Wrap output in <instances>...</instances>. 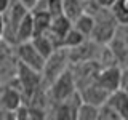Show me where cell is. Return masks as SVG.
<instances>
[{
    "instance_id": "1",
    "label": "cell",
    "mask_w": 128,
    "mask_h": 120,
    "mask_svg": "<svg viewBox=\"0 0 128 120\" xmlns=\"http://www.w3.org/2000/svg\"><path fill=\"white\" fill-rule=\"evenodd\" d=\"M70 67L69 62V56H67V48H56V50L51 53L48 58L45 59V64H43L42 69V83L48 88L53 80L58 77L61 72H64L66 69Z\"/></svg>"
},
{
    "instance_id": "2",
    "label": "cell",
    "mask_w": 128,
    "mask_h": 120,
    "mask_svg": "<svg viewBox=\"0 0 128 120\" xmlns=\"http://www.w3.org/2000/svg\"><path fill=\"white\" fill-rule=\"evenodd\" d=\"M46 90H48V96H50L51 102H59V101H64L66 98H69V96L77 90L75 78H74V74H72L70 67L66 69L64 72H61V74L48 85Z\"/></svg>"
},
{
    "instance_id": "3",
    "label": "cell",
    "mask_w": 128,
    "mask_h": 120,
    "mask_svg": "<svg viewBox=\"0 0 128 120\" xmlns=\"http://www.w3.org/2000/svg\"><path fill=\"white\" fill-rule=\"evenodd\" d=\"M27 11H30V10H27L18 0L11 2L10 8L3 13V34H2L3 42L14 45V32L18 29V24L21 22V19L26 16Z\"/></svg>"
},
{
    "instance_id": "4",
    "label": "cell",
    "mask_w": 128,
    "mask_h": 120,
    "mask_svg": "<svg viewBox=\"0 0 128 120\" xmlns=\"http://www.w3.org/2000/svg\"><path fill=\"white\" fill-rule=\"evenodd\" d=\"M19 61L14 53V45L2 40L0 43V85L8 83L16 77Z\"/></svg>"
},
{
    "instance_id": "5",
    "label": "cell",
    "mask_w": 128,
    "mask_h": 120,
    "mask_svg": "<svg viewBox=\"0 0 128 120\" xmlns=\"http://www.w3.org/2000/svg\"><path fill=\"white\" fill-rule=\"evenodd\" d=\"M14 53H16V58H18V61L21 64L30 67V69H34V70L42 72L43 64H45V58L37 51V48L32 45L30 40L16 43L14 45Z\"/></svg>"
},
{
    "instance_id": "6",
    "label": "cell",
    "mask_w": 128,
    "mask_h": 120,
    "mask_svg": "<svg viewBox=\"0 0 128 120\" xmlns=\"http://www.w3.org/2000/svg\"><path fill=\"white\" fill-rule=\"evenodd\" d=\"M125 67L118 66V64H109V66H102L99 67L98 74H96L94 82L98 83L99 86H102L107 93L120 88V83H122V74Z\"/></svg>"
},
{
    "instance_id": "7",
    "label": "cell",
    "mask_w": 128,
    "mask_h": 120,
    "mask_svg": "<svg viewBox=\"0 0 128 120\" xmlns=\"http://www.w3.org/2000/svg\"><path fill=\"white\" fill-rule=\"evenodd\" d=\"M104 102L117 112L122 120L128 118V93H126V90L117 88V90L110 91Z\"/></svg>"
},
{
    "instance_id": "8",
    "label": "cell",
    "mask_w": 128,
    "mask_h": 120,
    "mask_svg": "<svg viewBox=\"0 0 128 120\" xmlns=\"http://www.w3.org/2000/svg\"><path fill=\"white\" fill-rule=\"evenodd\" d=\"M77 91L80 93L82 101L90 102V104H94V106H101V104H104V101H106V98H107V94H109L102 86H99L96 82L88 83V85L78 88Z\"/></svg>"
},
{
    "instance_id": "9",
    "label": "cell",
    "mask_w": 128,
    "mask_h": 120,
    "mask_svg": "<svg viewBox=\"0 0 128 120\" xmlns=\"http://www.w3.org/2000/svg\"><path fill=\"white\" fill-rule=\"evenodd\" d=\"M34 37V24H32V14L30 11H27L26 16L21 19V22L18 24V29L14 32V45L21 42H27Z\"/></svg>"
},
{
    "instance_id": "10",
    "label": "cell",
    "mask_w": 128,
    "mask_h": 120,
    "mask_svg": "<svg viewBox=\"0 0 128 120\" xmlns=\"http://www.w3.org/2000/svg\"><path fill=\"white\" fill-rule=\"evenodd\" d=\"M30 42H32V45L37 48V51H38V53L42 54L45 59L56 50V45L53 43V40H51V38L46 35V32H45V34L34 35V37L30 38Z\"/></svg>"
},
{
    "instance_id": "11",
    "label": "cell",
    "mask_w": 128,
    "mask_h": 120,
    "mask_svg": "<svg viewBox=\"0 0 128 120\" xmlns=\"http://www.w3.org/2000/svg\"><path fill=\"white\" fill-rule=\"evenodd\" d=\"M30 14H32V24H34V35L45 34L50 27L51 16L42 10H30Z\"/></svg>"
},
{
    "instance_id": "12",
    "label": "cell",
    "mask_w": 128,
    "mask_h": 120,
    "mask_svg": "<svg viewBox=\"0 0 128 120\" xmlns=\"http://www.w3.org/2000/svg\"><path fill=\"white\" fill-rule=\"evenodd\" d=\"M93 26H94V19L90 13H85L83 11L82 14H78L77 18L72 21V27L77 29L82 35H85L86 38H90L91 35V30H93Z\"/></svg>"
},
{
    "instance_id": "13",
    "label": "cell",
    "mask_w": 128,
    "mask_h": 120,
    "mask_svg": "<svg viewBox=\"0 0 128 120\" xmlns=\"http://www.w3.org/2000/svg\"><path fill=\"white\" fill-rule=\"evenodd\" d=\"M83 2L85 0H62V14L74 21L78 14L83 13Z\"/></svg>"
},
{
    "instance_id": "14",
    "label": "cell",
    "mask_w": 128,
    "mask_h": 120,
    "mask_svg": "<svg viewBox=\"0 0 128 120\" xmlns=\"http://www.w3.org/2000/svg\"><path fill=\"white\" fill-rule=\"evenodd\" d=\"M110 14L114 16V19L118 24H126L128 22V6L126 0H115L114 3L109 6Z\"/></svg>"
},
{
    "instance_id": "15",
    "label": "cell",
    "mask_w": 128,
    "mask_h": 120,
    "mask_svg": "<svg viewBox=\"0 0 128 120\" xmlns=\"http://www.w3.org/2000/svg\"><path fill=\"white\" fill-rule=\"evenodd\" d=\"M98 109H99V106L82 101L80 106L77 107L75 118L77 120H98Z\"/></svg>"
},
{
    "instance_id": "16",
    "label": "cell",
    "mask_w": 128,
    "mask_h": 120,
    "mask_svg": "<svg viewBox=\"0 0 128 120\" xmlns=\"http://www.w3.org/2000/svg\"><path fill=\"white\" fill-rule=\"evenodd\" d=\"M85 38H86L85 35H82L77 29H74V27L70 26V29L66 32V35H64L62 40H61V46L62 48H74V46L80 45Z\"/></svg>"
},
{
    "instance_id": "17",
    "label": "cell",
    "mask_w": 128,
    "mask_h": 120,
    "mask_svg": "<svg viewBox=\"0 0 128 120\" xmlns=\"http://www.w3.org/2000/svg\"><path fill=\"white\" fill-rule=\"evenodd\" d=\"M98 118H101V120H122V118H120V115L112 109L110 106H107L106 102L99 106V109H98Z\"/></svg>"
},
{
    "instance_id": "18",
    "label": "cell",
    "mask_w": 128,
    "mask_h": 120,
    "mask_svg": "<svg viewBox=\"0 0 128 120\" xmlns=\"http://www.w3.org/2000/svg\"><path fill=\"white\" fill-rule=\"evenodd\" d=\"M11 2L13 0H0V13H5V11L10 8V5H11Z\"/></svg>"
},
{
    "instance_id": "19",
    "label": "cell",
    "mask_w": 128,
    "mask_h": 120,
    "mask_svg": "<svg viewBox=\"0 0 128 120\" xmlns=\"http://www.w3.org/2000/svg\"><path fill=\"white\" fill-rule=\"evenodd\" d=\"M18 2H19V3H22V5L26 6L27 10H32V8L35 6V3H37L38 0H18Z\"/></svg>"
},
{
    "instance_id": "20",
    "label": "cell",
    "mask_w": 128,
    "mask_h": 120,
    "mask_svg": "<svg viewBox=\"0 0 128 120\" xmlns=\"http://www.w3.org/2000/svg\"><path fill=\"white\" fill-rule=\"evenodd\" d=\"M94 2L98 3L99 6H104V8H109V6L112 5V3L115 2V0H94Z\"/></svg>"
},
{
    "instance_id": "21",
    "label": "cell",
    "mask_w": 128,
    "mask_h": 120,
    "mask_svg": "<svg viewBox=\"0 0 128 120\" xmlns=\"http://www.w3.org/2000/svg\"><path fill=\"white\" fill-rule=\"evenodd\" d=\"M2 34H3V14L0 13V37H2Z\"/></svg>"
},
{
    "instance_id": "22",
    "label": "cell",
    "mask_w": 128,
    "mask_h": 120,
    "mask_svg": "<svg viewBox=\"0 0 128 120\" xmlns=\"http://www.w3.org/2000/svg\"><path fill=\"white\" fill-rule=\"evenodd\" d=\"M0 43H2V37H0Z\"/></svg>"
}]
</instances>
